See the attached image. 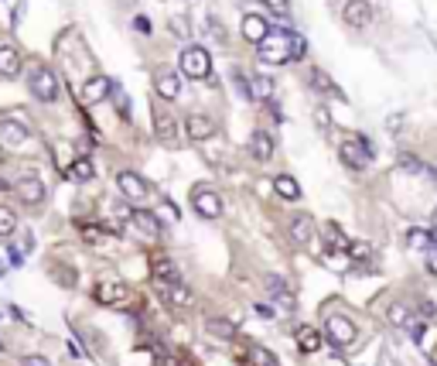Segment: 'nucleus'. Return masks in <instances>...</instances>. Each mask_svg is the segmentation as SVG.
<instances>
[{"mask_svg":"<svg viewBox=\"0 0 437 366\" xmlns=\"http://www.w3.org/2000/svg\"><path fill=\"white\" fill-rule=\"evenodd\" d=\"M260 48V62L263 65H287V62H301L304 52H308V41L294 31H270Z\"/></svg>","mask_w":437,"mask_h":366,"instance_id":"f257e3e1","label":"nucleus"},{"mask_svg":"<svg viewBox=\"0 0 437 366\" xmlns=\"http://www.w3.org/2000/svg\"><path fill=\"white\" fill-rule=\"evenodd\" d=\"M27 89H31V96L41 100V103H55L58 93H62L58 76H55V69H48V65H34V69H31V76H27Z\"/></svg>","mask_w":437,"mask_h":366,"instance_id":"f03ea898","label":"nucleus"},{"mask_svg":"<svg viewBox=\"0 0 437 366\" xmlns=\"http://www.w3.org/2000/svg\"><path fill=\"white\" fill-rule=\"evenodd\" d=\"M178 69L184 79H208L212 76V58L202 45H184L178 55Z\"/></svg>","mask_w":437,"mask_h":366,"instance_id":"7ed1b4c3","label":"nucleus"},{"mask_svg":"<svg viewBox=\"0 0 437 366\" xmlns=\"http://www.w3.org/2000/svg\"><path fill=\"white\" fill-rule=\"evenodd\" d=\"M325 336L332 342L335 349H345V346H352V342L359 339V329H356V322L349 318V315H328L325 318Z\"/></svg>","mask_w":437,"mask_h":366,"instance_id":"20e7f679","label":"nucleus"},{"mask_svg":"<svg viewBox=\"0 0 437 366\" xmlns=\"http://www.w3.org/2000/svg\"><path fill=\"white\" fill-rule=\"evenodd\" d=\"M338 157H342L352 171H362V168H369V161H372V144H369L365 137H349V140L338 144Z\"/></svg>","mask_w":437,"mask_h":366,"instance_id":"39448f33","label":"nucleus"},{"mask_svg":"<svg viewBox=\"0 0 437 366\" xmlns=\"http://www.w3.org/2000/svg\"><path fill=\"white\" fill-rule=\"evenodd\" d=\"M191 206H195V212H199L202 219H219V216H222V199H219V192L208 188V185H199V188L191 192Z\"/></svg>","mask_w":437,"mask_h":366,"instance_id":"423d86ee","label":"nucleus"},{"mask_svg":"<svg viewBox=\"0 0 437 366\" xmlns=\"http://www.w3.org/2000/svg\"><path fill=\"white\" fill-rule=\"evenodd\" d=\"M0 144L7 151H25L31 144V131L25 124H18V120H0Z\"/></svg>","mask_w":437,"mask_h":366,"instance_id":"0eeeda50","label":"nucleus"},{"mask_svg":"<svg viewBox=\"0 0 437 366\" xmlns=\"http://www.w3.org/2000/svg\"><path fill=\"white\" fill-rule=\"evenodd\" d=\"M96 301L100 305H113V308H123L130 305V298H133V291L127 285H120V281H103V285H96Z\"/></svg>","mask_w":437,"mask_h":366,"instance_id":"6e6552de","label":"nucleus"},{"mask_svg":"<svg viewBox=\"0 0 437 366\" xmlns=\"http://www.w3.org/2000/svg\"><path fill=\"white\" fill-rule=\"evenodd\" d=\"M116 185H120V192H123V199H130L137 209L147 202V182L137 175V171H120L116 175Z\"/></svg>","mask_w":437,"mask_h":366,"instance_id":"1a4fd4ad","label":"nucleus"},{"mask_svg":"<svg viewBox=\"0 0 437 366\" xmlns=\"http://www.w3.org/2000/svg\"><path fill=\"white\" fill-rule=\"evenodd\" d=\"M342 21L349 27H369L372 25V4L369 0H345L342 4Z\"/></svg>","mask_w":437,"mask_h":366,"instance_id":"9d476101","label":"nucleus"},{"mask_svg":"<svg viewBox=\"0 0 437 366\" xmlns=\"http://www.w3.org/2000/svg\"><path fill=\"white\" fill-rule=\"evenodd\" d=\"M109 89H113V79L93 76V79H86V82H82V89H79V100H82L86 106L103 103L106 96H109Z\"/></svg>","mask_w":437,"mask_h":366,"instance_id":"9b49d317","label":"nucleus"},{"mask_svg":"<svg viewBox=\"0 0 437 366\" xmlns=\"http://www.w3.org/2000/svg\"><path fill=\"white\" fill-rule=\"evenodd\" d=\"M14 188H18V195L25 199L27 206H41V202H45V185H41V178H38L34 171H27V175H21Z\"/></svg>","mask_w":437,"mask_h":366,"instance_id":"f8f14e48","label":"nucleus"},{"mask_svg":"<svg viewBox=\"0 0 437 366\" xmlns=\"http://www.w3.org/2000/svg\"><path fill=\"white\" fill-rule=\"evenodd\" d=\"M184 131H188V137L191 140H212L215 137V120L212 117H206V113H188V120H184Z\"/></svg>","mask_w":437,"mask_h":366,"instance_id":"ddd939ff","label":"nucleus"},{"mask_svg":"<svg viewBox=\"0 0 437 366\" xmlns=\"http://www.w3.org/2000/svg\"><path fill=\"white\" fill-rule=\"evenodd\" d=\"M130 223H133V230L144 236V240H161V223H157L154 212L133 209V212H130Z\"/></svg>","mask_w":437,"mask_h":366,"instance_id":"4468645a","label":"nucleus"},{"mask_svg":"<svg viewBox=\"0 0 437 366\" xmlns=\"http://www.w3.org/2000/svg\"><path fill=\"white\" fill-rule=\"evenodd\" d=\"M239 31H243V38H246L250 45H260V41L270 34V25H267V18H260V14H243Z\"/></svg>","mask_w":437,"mask_h":366,"instance_id":"2eb2a0df","label":"nucleus"},{"mask_svg":"<svg viewBox=\"0 0 437 366\" xmlns=\"http://www.w3.org/2000/svg\"><path fill=\"white\" fill-rule=\"evenodd\" d=\"M287 233H290V240H294L297 247H308L311 240H314V219H311V216H294V219L287 223Z\"/></svg>","mask_w":437,"mask_h":366,"instance_id":"dca6fc26","label":"nucleus"},{"mask_svg":"<svg viewBox=\"0 0 437 366\" xmlns=\"http://www.w3.org/2000/svg\"><path fill=\"white\" fill-rule=\"evenodd\" d=\"M21 69H25L21 52H18L14 45H0V76H4V79H18V76H21Z\"/></svg>","mask_w":437,"mask_h":366,"instance_id":"f3484780","label":"nucleus"},{"mask_svg":"<svg viewBox=\"0 0 437 366\" xmlns=\"http://www.w3.org/2000/svg\"><path fill=\"white\" fill-rule=\"evenodd\" d=\"M246 151L257 157V161H270V157H274V137L267 131H253L250 140H246Z\"/></svg>","mask_w":437,"mask_h":366,"instance_id":"a211bd4d","label":"nucleus"},{"mask_svg":"<svg viewBox=\"0 0 437 366\" xmlns=\"http://www.w3.org/2000/svg\"><path fill=\"white\" fill-rule=\"evenodd\" d=\"M154 89H157V96H164V100H178V93H181V82L175 72H168V69H157L154 72Z\"/></svg>","mask_w":437,"mask_h":366,"instance_id":"6ab92c4d","label":"nucleus"},{"mask_svg":"<svg viewBox=\"0 0 437 366\" xmlns=\"http://www.w3.org/2000/svg\"><path fill=\"white\" fill-rule=\"evenodd\" d=\"M154 277H157V285H181V281H184L181 270L175 267V261H171V257H161V254L154 257Z\"/></svg>","mask_w":437,"mask_h":366,"instance_id":"aec40b11","label":"nucleus"},{"mask_svg":"<svg viewBox=\"0 0 437 366\" xmlns=\"http://www.w3.org/2000/svg\"><path fill=\"white\" fill-rule=\"evenodd\" d=\"M154 133L164 144H178V124L171 113H154Z\"/></svg>","mask_w":437,"mask_h":366,"instance_id":"412c9836","label":"nucleus"},{"mask_svg":"<svg viewBox=\"0 0 437 366\" xmlns=\"http://www.w3.org/2000/svg\"><path fill=\"white\" fill-rule=\"evenodd\" d=\"M294 339H297V349H301V353H318V349H321V342H325V336H321V332H318V329H311V325H301V329H297V332H294Z\"/></svg>","mask_w":437,"mask_h":366,"instance_id":"4be33fe9","label":"nucleus"},{"mask_svg":"<svg viewBox=\"0 0 437 366\" xmlns=\"http://www.w3.org/2000/svg\"><path fill=\"white\" fill-rule=\"evenodd\" d=\"M69 178H72L76 185L93 182V178H96V164H93L89 157H76V161L69 164Z\"/></svg>","mask_w":437,"mask_h":366,"instance_id":"5701e85b","label":"nucleus"},{"mask_svg":"<svg viewBox=\"0 0 437 366\" xmlns=\"http://www.w3.org/2000/svg\"><path fill=\"white\" fill-rule=\"evenodd\" d=\"M308 79H311V86H314L318 93H325V96H335V100H345V96H342V89H338L332 79H328V72H325V69H311Z\"/></svg>","mask_w":437,"mask_h":366,"instance_id":"b1692460","label":"nucleus"},{"mask_svg":"<svg viewBox=\"0 0 437 366\" xmlns=\"http://www.w3.org/2000/svg\"><path fill=\"white\" fill-rule=\"evenodd\" d=\"M206 332L212 336V339H219V342H232V339H236V325H232L229 318H208Z\"/></svg>","mask_w":437,"mask_h":366,"instance_id":"393cba45","label":"nucleus"},{"mask_svg":"<svg viewBox=\"0 0 437 366\" xmlns=\"http://www.w3.org/2000/svg\"><path fill=\"white\" fill-rule=\"evenodd\" d=\"M274 192L281 195L283 202H297L301 199V185H297V178H290V175H277L274 178Z\"/></svg>","mask_w":437,"mask_h":366,"instance_id":"a878e982","label":"nucleus"},{"mask_svg":"<svg viewBox=\"0 0 437 366\" xmlns=\"http://www.w3.org/2000/svg\"><path fill=\"white\" fill-rule=\"evenodd\" d=\"M157 288H161V294H164L175 308H188V305H191V291L184 288V281H181V285H157Z\"/></svg>","mask_w":437,"mask_h":366,"instance_id":"bb28decb","label":"nucleus"},{"mask_svg":"<svg viewBox=\"0 0 437 366\" xmlns=\"http://www.w3.org/2000/svg\"><path fill=\"white\" fill-rule=\"evenodd\" d=\"M250 100H274V79L270 76L250 79Z\"/></svg>","mask_w":437,"mask_h":366,"instance_id":"cd10ccee","label":"nucleus"},{"mask_svg":"<svg viewBox=\"0 0 437 366\" xmlns=\"http://www.w3.org/2000/svg\"><path fill=\"white\" fill-rule=\"evenodd\" d=\"M18 233V212L11 206H0V240H11Z\"/></svg>","mask_w":437,"mask_h":366,"instance_id":"c85d7f7f","label":"nucleus"},{"mask_svg":"<svg viewBox=\"0 0 437 366\" xmlns=\"http://www.w3.org/2000/svg\"><path fill=\"white\" fill-rule=\"evenodd\" d=\"M168 27H171V34H175L178 41H191V18H184V14H175V18L168 21Z\"/></svg>","mask_w":437,"mask_h":366,"instance_id":"c756f323","label":"nucleus"},{"mask_svg":"<svg viewBox=\"0 0 437 366\" xmlns=\"http://www.w3.org/2000/svg\"><path fill=\"white\" fill-rule=\"evenodd\" d=\"M274 308H277V315H294L297 301H294L290 288H287V291H277V294H274Z\"/></svg>","mask_w":437,"mask_h":366,"instance_id":"7c9ffc66","label":"nucleus"},{"mask_svg":"<svg viewBox=\"0 0 437 366\" xmlns=\"http://www.w3.org/2000/svg\"><path fill=\"white\" fill-rule=\"evenodd\" d=\"M407 243H410L413 250H420V254H427V250L434 247L431 233H424V230H410V233H407Z\"/></svg>","mask_w":437,"mask_h":366,"instance_id":"2f4dec72","label":"nucleus"},{"mask_svg":"<svg viewBox=\"0 0 437 366\" xmlns=\"http://www.w3.org/2000/svg\"><path fill=\"white\" fill-rule=\"evenodd\" d=\"M386 318H389V325H410V308L396 301V305H389Z\"/></svg>","mask_w":437,"mask_h":366,"instance_id":"473e14b6","label":"nucleus"},{"mask_svg":"<svg viewBox=\"0 0 437 366\" xmlns=\"http://www.w3.org/2000/svg\"><path fill=\"white\" fill-rule=\"evenodd\" d=\"M250 360H253V366H281L277 356H274L270 349H263V346H253V349H250Z\"/></svg>","mask_w":437,"mask_h":366,"instance_id":"72a5a7b5","label":"nucleus"},{"mask_svg":"<svg viewBox=\"0 0 437 366\" xmlns=\"http://www.w3.org/2000/svg\"><path fill=\"white\" fill-rule=\"evenodd\" d=\"M109 96L116 100V113H120L123 120H130V100H127V93L120 89V82H113V89H109Z\"/></svg>","mask_w":437,"mask_h":366,"instance_id":"f704fd0d","label":"nucleus"},{"mask_svg":"<svg viewBox=\"0 0 437 366\" xmlns=\"http://www.w3.org/2000/svg\"><path fill=\"white\" fill-rule=\"evenodd\" d=\"M325 240H328V243H332L335 250H342V247H349V240H345V233H342V230H338V226H332V223H328V226H325Z\"/></svg>","mask_w":437,"mask_h":366,"instance_id":"c9c22d12","label":"nucleus"},{"mask_svg":"<svg viewBox=\"0 0 437 366\" xmlns=\"http://www.w3.org/2000/svg\"><path fill=\"white\" fill-rule=\"evenodd\" d=\"M400 164H403V171H410V175H420V171L427 168L420 157H413V155H400Z\"/></svg>","mask_w":437,"mask_h":366,"instance_id":"e433bc0d","label":"nucleus"},{"mask_svg":"<svg viewBox=\"0 0 437 366\" xmlns=\"http://www.w3.org/2000/svg\"><path fill=\"white\" fill-rule=\"evenodd\" d=\"M208 34H212V41L226 45V25H222V21H215V14L208 18Z\"/></svg>","mask_w":437,"mask_h":366,"instance_id":"4c0bfd02","label":"nucleus"},{"mask_svg":"<svg viewBox=\"0 0 437 366\" xmlns=\"http://www.w3.org/2000/svg\"><path fill=\"white\" fill-rule=\"evenodd\" d=\"M253 312H257L260 318H267V322H274V318H277V308H274L270 301H257V305H253Z\"/></svg>","mask_w":437,"mask_h":366,"instance_id":"58836bf2","label":"nucleus"},{"mask_svg":"<svg viewBox=\"0 0 437 366\" xmlns=\"http://www.w3.org/2000/svg\"><path fill=\"white\" fill-rule=\"evenodd\" d=\"M267 291H270V298H274L277 291H287V281H283L281 274H270V277H267Z\"/></svg>","mask_w":437,"mask_h":366,"instance_id":"ea45409f","label":"nucleus"},{"mask_svg":"<svg viewBox=\"0 0 437 366\" xmlns=\"http://www.w3.org/2000/svg\"><path fill=\"white\" fill-rule=\"evenodd\" d=\"M349 257L352 261H365L369 257V243H349Z\"/></svg>","mask_w":437,"mask_h":366,"instance_id":"a19ab883","label":"nucleus"},{"mask_svg":"<svg viewBox=\"0 0 437 366\" xmlns=\"http://www.w3.org/2000/svg\"><path fill=\"white\" fill-rule=\"evenodd\" d=\"M314 120H318V127H321V131H328V127H332V117H328V110H325V106H318V110H314Z\"/></svg>","mask_w":437,"mask_h":366,"instance_id":"79ce46f5","label":"nucleus"},{"mask_svg":"<svg viewBox=\"0 0 437 366\" xmlns=\"http://www.w3.org/2000/svg\"><path fill=\"white\" fill-rule=\"evenodd\" d=\"M263 4H267L274 14H287V11H290V0H263Z\"/></svg>","mask_w":437,"mask_h":366,"instance_id":"37998d69","label":"nucleus"},{"mask_svg":"<svg viewBox=\"0 0 437 366\" xmlns=\"http://www.w3.org/2000/svg\"><path fill=\"white\" fill-rule=\"evenodd\" d=\"M133 31H137V34H144V38H147V34H151V21H147V18H144V14H140V18H133Z\"/></svg>","mask_w":437,"mask_h":366,"instance_id":"c03bdc74","label":"nucleus"},{"mask_svg":"<svg viewBox=\"0 0 437 366\" xmlns=\"http://www.w3.org/2000/svg\"><path fill=\"white\" fill-rule=\"evenodd\" d=\"M424 332H427V325H424V322H410V336H413V342H424Z\"/></svg>","mask_w":437,"mask_h":366,"instance_id":"a18cd8bd","label":"nucleus"},{"mask_svg":"<svg viewBox=\"0 0 437 366\" xmlns=\"http://www.w3.org/2000/svg\"><path fill=\"white\" fill-rule=\"evenodd\" d=\"M25 366H52V360H45V356L31 353V356H25Z\"/></svg>","mask_w":437,"mask_h":366,"instance_id":"49530a36","label":"nucleus"},{"mask_svg":"<svg viewBox=\"0 0 437 366\" xmlns=\"http://www.w3.org/2000/svg\"><path fill=\"white\" fill-rule=\"evenodd\" d=\"M7 250H11V263H14V267H18V263L25 261V254H21V247H7Z\"/></svg>","mask_w":437,"mask_h":366,"instance_id":"de8ad7c7","label":"nucleus"},{"mask_svg":"<svg viewBox=\"0 0 437 366\" xmlns=\"http://www.w3.org/2000/svg\"><path fill=\"white\" fill-rule=\"evenodd\" d=\"M164 212H168L171 223H178V209H175V202H164Z\"/></svg>","mask_w":437,"mask_h":366,"instance_id":"09e8293b","label":"nucleus"},{"mask_svg":"<svg viewBox=\"0 0 437 366\" xmlns=\"http://www.w3.org/2000/svg\"><path fill=\"white\" fill-rule=\"evenodd\" d=\"M420 312H424V318H431V315L437 312V308H434V301H424V308H420Z\"/></svg>","mask_w":437,"mask_h":366,"instance_id":"8fccbe9b","label":"nucleus"},{"mask_svg":"<svg viewBox=\"0 0 437 366\" xmlns=\"http://www.w3.org/2000/svg\"><path fill=\"white\" fill-rule=\"evenodd\" d=\"M82 236H86V240H96V236H100V230H96V226H86V230H82Z\"/></svg>","mask_w":437,"mask_h":366,"instance_id":"3c124183","label":"nucleus"},{"mask_svg":"<svg viewBox=\"0 0 437 366\" xmlns=\"http://www.w3.org/2000/svg\"><path fill=\"white\" fill-rule=\"evenodd\" d=\"M4 188H7V182H4V178H0V192H4Z\"/></svg>","mask_w":437,"mask_h":366,"instance_id":"603ef678","label":"nucleus"},{"mask_svg":"<svg viewBox=\"0 0 437 366\" xmlns=\"http://www.w3.org/2000/svg\"><path fill=\"white\" fill-rule=\"evenodd\" d=\"M4 270H7V267H4V263H0V277H4Z\"/></svg>","mask_w":437,"mask_h":366,"instance_id":"864d4df0","label":"nucleus"},{"mask_svg":"<svg viewBox=\"0 0 437 366\" xmlns=\"http://www.w3.org/2000/svg\"><path fill=\"white\" fill-rule=\"evenodd\" d=\"M431 240H434V243H437V230H434V233H431Z\"/></svg>","mask_w":437,"mask_h":366,"instance_id":"5fc2aeb1","label":"nucleus"}]
</instances>
